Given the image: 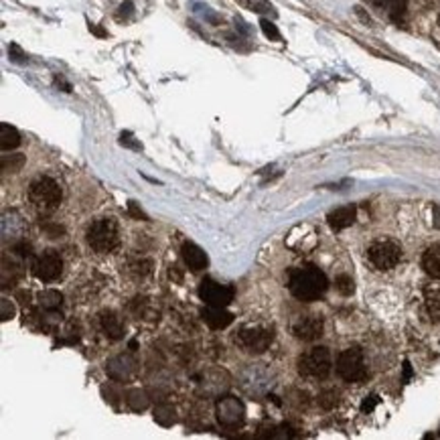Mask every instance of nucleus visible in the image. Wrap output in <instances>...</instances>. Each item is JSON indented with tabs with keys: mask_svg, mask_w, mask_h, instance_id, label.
<instances>
[{
	"mask_svg": "<svg viewBox=\"0 0 440 440\" xmlns=\"http://www.w3.org/2000/svg\"><path fill=\"white\" fill-rule=\"evenodd\" d=\"M61 292H57V290H45V292H41L39 295V302H41V306L43 309H49V311H53L57 309L59 304H61Z\"/></svg>",
	"mask_w": 440,
	"mask_h": 440,
	"instance_id": "nucleus-20",
	"label": "nucleus"
},
{
	"mask_svg": "<svg viewBox=\"0 0 440 440\" xmlns=\"http://www.w3.org/2000/svg\"><path fill=\"white\" fill-rule=\"evenodd\" d=\"M181 252H183V260H185V264L189 266L193 272H199V270L207 268V264H209L207 254H205L201 247L197 246V244H193V242H185Z\"/></svg>",
	"mask_w": 440,
	"mask_h": 440,
	"instance_id": "nucleus-13",
	"label": "nucleus"
},
{
	"mask_svg": "<svg viewBox=\"0 0 440 440\" xmlns=\"http://www.w3.org/2000/svg\"><path fill=\"white\" fill-rule=\"evenodd\" d=\"M86 240H88V246L96 254H110L120 244L118 224L110 217H100V219L89 224L88 231H86Z\"/></svg>",
	"mask_w": 440,
	"mask_h": 440,
	"instance_id": "nucleus-3",
	"label": "nucleus"
},
{
	"mask_svg": "<svg viewBox=\"0 0 440 440\" xmlns=\"http://www.w3.org/2000/svg\"><path fill=\"white\" fill-rule=\"evenodd\" d=\"M120 142L126 144V146H130V148H134V150H141L142 148V144L134 142V138H132V134H130V132H124L122 136H120Z\"/></svg>",
	"mask_w": 440,
	"mask_h": 440,
	"instance_id": "nucleus-31",
	"label": "nucleus"
},
{
	"mask_svg": "<svg viewBox=\"0 0 440 440\" xmlns=\"http://www.w3.org/2000/svg\"><path fill=\"white\" fill-rule=\"evenodd\" d=\"M323 329H325L323 318L317 317V315H306V317H300L299 321L295 323L292 333H295V337L300 339V341L311 343V341H317L318 337L323 335Z\"/></svg>",
	"mask_w": 440,
	"mask_h": 440,
	"instance_id": "nucleus-10",
	"label": "nucleus"
},
{
	"mask_svg": "<svg viewBox=\"0 0 440 440\" xmlns=\"http://www.w3.org/2000/svg\"><path fill=\"white\" fill-rule=\"evenodd\" d=\"M331 351L327 347H313L299 357V373L302 377L323 380L331 371Z\"/></svg>",
	"mask_w": 440,
	"mask_h": 440,
	"instance_id": "nucleus-5",
	"label": "nucleus"
},
{
	"mask_svg": "<svg viewBox=\"0 0 440 440\" xmlns=\"http://www.w3.org/2000/svg\"><path fill=\"white\" fill-rule=\"evenodd\" d=\"M33 274L41 282H55L63 274V260L55 250H45L33 262Z\"/></svg>",
	"mask_w": 440,
	"mask_h": 440,
	"instance_id": "nucleus-8",
	"label": "nucleus"
},
{
	"mask_svg": "<svg viewBox=\"0 0 440 440\" xmlns=\"http://www.w3.org/2000/svg\"><path fill=\"white\" fill-rule=\"evenodd\" d=\"M242 6H246L247 11H254V13H270L272 11V6H270V2H266V0H238Z\"/></svg>",
	"mask_w": 440,
	"mask_h": 440,
	"instance_id": "nucleus-23",
	"label": "nucleus"
},
{
	"mask_svg": "<svg viewBox=\"0 0 440 440\" xmlns=\"http://www.w3.org/2000/svg\"><path fill=\"white\" fill-rule=\"evenodd\" d=\"M260 27H262V31H264V35L268 37V39H272V41H280V33H278V29H276V25H274V22H270V20L262 18Z\"/></svg>",
	"mask_w": 440,
	"mask_h": 440,
	"instance_id": "nucleus-25",
	"label": "nucleus"
},
{
	"mask_svg": "<svg viewBox=\"0 0 440 440\" xmlns=\"http://www.w3.org/2000/svg\"><path fill=\"white\" fill-rule=\"evenodd\" d=\"M337 373L347 384H361L368 380V365L365 357L359 347H349L337 359Z\"/></svg>",
	"mask_w": 440,
	"mask_h": 440,
	"instance_id": "nucleus-4",
	"label": "nucleus"
},
{
	"mask_svg": "<svg viewBox=\"0 0 440 440\" xmlns=\"http://www.w3.org/2000/svg\"><path fill=\"white\" fill-rule=\"evenodd\" d=\"M377 8L386 11L394 20H400L406 13V0H371Z\"/></svg>",
	"mask_w": 440,
	"mask_h": 440,
	"instance_id": "nucleus-19",
	"label": "nucleus"
},
{
	"mask_svg": "<svg viewBox=\"0 0 440 440\" xmlns=\"http://www.w3.org/2000/svg\"><path fill=\"white\" fill-rule=\"evenodd\" d=\"M439 22H440V18H439Z\"/></svg>",
	"mask_w": 440,
	"mask_h": 440,
	"instance_id": "nucleus-36",
	"label": "nucleus"
},
{
	"mask_svg": "<svg viewBox=\"0 0 440 440\" xmlns=\"http://www.w3.org/2000/svg\"><path fill=\"white\" fill-rule=\"evenodd\" d=\"M25 164V157L22 155H4L2 157V171H11V173H17L20 171V167Z\"/></svg>",
	"mask_w": 440,
	"mask_h": 440,
	"instance_id": "nucleus-21",
	"label": "nucleus"
},
{
	"mask_svg": "<svg viewBox=\"0 0 440 440\" xmlns=\"http://www.w3.org/2000/svg\"><path fill=\"white\" fill-rule=\"evenodd\" d=\"M100 325H102V331L106 333L108 339L118 341V339H122L124 337L122 318L118 317L114 311H104V313L100 315Z\"/></svg>",
	"mask_w": 440,
	"mask_h": 440,
	"instance_id": "nucleus-14",
	"label": "nucleus"
},
{
	"mask_svg": "<svg viewBox=\"0 0 440 440\" xmlns=\"http://www.w3.org/2000/svg\"><path fill=\"white\" fill-rule=\"evenodd\" d=\"M377 402H380V398H377V396H370V398H368V400L363 402V406H361V410H363V412H371V410H373V408L377 406Z\"/></svg>",
	"mask_w": 440,
	"mask_h": 440,
	"instance_id": "nucleus-33",
	"label": "nucleus"
},
{
	"mask_svg": "<svg viewBox=\"0 0 440 440\" xmlns=\"http://www.w3.org/2000/svg\"><path fill=\"white\" fill-rule=\"evenodd\" d=\"M128 406L132 408V410H144L146 406H148V400H146V396L142 394V392H130V396H128Z\"/></svg>",
	"mask_w": 440,
	"mask_h": 440,
	"instance_id": "nucleus-24",
	"label": "nucleus"
},
{
	"mask_svg": "<svg viewBox=\"0 0 440 440\" xmlns=\"http://www.w3.org/2000/svg\"><path fill=\"white\" fill-rule=\"evenodd\" d=\"M128 212H130V215H132V217H136V219H144V221H148V215L142 212L141 207H138L134 201H130V203H128Z\"/></svg>",
	"mask_w": 440,
	"mask_h": 440,
	"instance_id": "nucleus-29",
	"label": "nucleus"
},
{
	"mask_svg": "<svg viewBox=\"0 0 440 440\" xmlns=\"http://www.w3.org/2000/svg\"><path fill=\"white\" fill-rule=\"evenodd\" d=\"M368 258L377 270H392L402 260V247L394 240H377L368 250Z\"/></svg>",
	"mask_w": 440,
	"mask_h": 440,
	"instance_id": "nucleus-6",
	"label": "nucleus"
},
{
	"mask_svg": "<svg viewBox=\"0 0 440 440\" xmlns=\"http://www.w3.org/2000/svg\"><path fill=\"white\" fill-rule=\"evenodd\" d=\"M318 404L323 408H333L337 404V392L335 389H329V392H323L321 398H318Z\"/></svg>",
	"mask_w": 440,
	"mask_h": 440,
	"instance_id": "nucleus-27",
	"label": "nucleus"
},
{
	"mask_svg": "<svg viewBox=\"0 0 440 440\" xmlns=\"http://www.w3.org/2000/svg\"><path fill=\"white\" fill-rule=\"evenodd\" d=\"M355 217H357V209H355V205L339 207V209H335L333 213H329V226H331L335 231H341V229L353 226Z\"/></svg>",
	"mask_w": 440,
	"mask_h": 440,
	"instance_id": "nucleus-15",
	"label": "nucleus"
},
{
	"mask_svg": "<svg viewBox=\"0 0 440 440\" xmlns=\"http://www.w3.org/2000/svg\"><path fill=\"white\" fill-rule=\"evenodd\" d=\"M132 11H134V8H132V2H130V0H126L122 6H120V11H118V18L130 17V15H132Z\"/></svg>",
	"mask_w": 440,
	"mask_h": 440,
	"instance_id": "nucleus-32",
	"label": "nucleus"
},
{
	"mask_svg": "<svg viewBox=\"0 0 440 440\" xmlns=\"http://www.w3.org/2000/svg\"><path fill=\"white\" fill-rule=\"evenodd\" d=\"M55 84H57V88H63V91H71V86L67 82H63L61 77H55Z\"/></svg>",
	"mask_w": 440,
	"mask_h": 440,
	"instance_id": "nucleus-34",
	"label": "nucleus"
},
{
	"mask_svg": "<svg viewBox=\"0 0 440 440\" xmlns=\"http://www.w3.org/2000/svg\"><path fill=\"white\" fill-rule=\"evenodd\" d=\"M18 144H20V134H18L17 128L2 124L0 126V148L4 153H8V150H15Z\"/></svg>",
	"mask_w": 440,
	"mask_h": 440,
	"instance_id": "nucleus-18",
	"label": "nucleus"
},
{
	"mask_svg": "<svg viewBox=\"0 0 440 440\" xmlns=\"http://www.w3.org/2000/svg\"><path fill=\"white\" fill-rule=\"evenodd\" d=\"M150 266H153L150 260H136V262L130 264V270H132L136 276H146V274L150 272Z\"/></svg>",
	"mask_w": 440,
	"mask_h": 440,
	"instance_id": "nucleus-26",
	"label": "nucleus"
},
{
	"mask_svg": "<svg viewBox=\"0 0 440 440\" xmlns=\"http://www.w3.org/2000/svg\"><path fill=\"white\" fill-rule=\"evenodd\" d=\"M235 341L247 353H264L274 341V329L264 327V325H247L244 329H240Z\"/></svg>",
	"mask_w": 440,
	"mask_h": 440,
	"instance_id": "nucleus-7",
	"label": "nucleus"
},
{
	"mask_svg": "<svg viewBox=\"0 0 440 440\" xmlns=\"http://www.w3.org/2000/svg\"><path fill=\"white\" fill-rule=\"evenodd\" d=\"M61 197H63L61 187L53 176L39 175L29 185V199L37 212L43 213V215L53 213L61 203Z\"/></svg>",
	"mask_w": 440,
	"mask_h": 440,
	"instance_id": "nucleus-2",
	"label": "nucleus"
},
{
	"mask_svg": "<svg viewBox=\"0 0 440 440\" xmlns=\"http://www.w3.org/2000/svg\"><path fill=\"white\" fill-rule=\"evenodd\" d=\"M335 286H337V290H339L341 295H345V297L353 295V290H355L353 278L351 276H347V274H339L337 280H335Z\"/></svg>",
	"mask_w": 440,
	"mask_h": 440,
	"instance_id": "nucleus-22",
	"label": "nucleus"
},
{
	"mask_svg": "<svg viewBox=\"0 0 440 440\" xmlns=\"http://www.w3.org/2000/svg\"><path fill=\"white\" fill-rule=\"evenodd\" d=\"M199 299L209 306H228L233 300V288L229 284H219L212 278H205L199 284Z\"/></svg>",
	"mask_w": 440,
	"mask_h": 440,
	"instance_id": "nucleus-9",
	"label": "nucleus"
},
{
	"mask_svg": "<svg viewBox=\"0 0 440 440\" xmlns=\"http://www.w3.org/2000/svg\"><path fill=\"white\" fill-rule=\"evenodd\" d=\"M329 288V280L323 270L317 266H300L295 268L288 276V290L292 292L295 299L302 302H315Z\"/></svg>",
	"mask_w": 440,
	"mask_h": 440,
	"instance_id": "nucleus-1",
	"label": "nucleus"
},
{
	"mask_svg": "<svg viewBox=\"0 0 440 440\" xmlns=\"http://www.w3.org/2000/svg\"><path fill=\"white\" fill-rule=\"evenodd\" d=\"M15 315V306L13 302H8V299H2V321H8Z\"/></svg>",
	"mask_w": 440,
	"mask_h": 440,
	"instance_id": "nucleus-30",
	"label": "nucleus"
},
{
	"mask_svg": "<svg viewBox=\"0 0 440 440\" xmlns=\"http://www.w3.org/2000/svg\"><path fill=\"white\" fill-rule=\"evenodd\" d=\"M217 418L226 426H238L244 420V406L233 398H226L217 404Z\"/></svg>",
	"mask_w": 440,
	"mask_h": 440,
	"instance_id": "nucleus-11",
	"label": "nucleus"
},
{
	"mask_svg": "<svg viewBox=\"0 0 440 440\" xmlns=\"http://www.w3.org/2000/svg\"><path fill=\"white\" fill-rule=\"evenodd\" d=\"M424 304L430 321H440V284H428L424 288Z\"/></svg>",
	"mask_w": 440,
	"mask_h": 440,
	"instance_id": "nucleus-16",
	"label": "nucleus"
},
{
	"mask_svg": "<svg viewBox=\"0 0 440 440\" xmlns=\"http://www.w3.org/2000/svg\"><path fill=\"white\" fill-rule=\"evenodd\" d=\"M422 268H424V272H426L430 278L439 280L440 278V244H434V246H430L426 252H424Z\"/></svg>",
	"mask_w": 440,
	"mask_h": 440,
	"instance_id": "nucleus-17",
	"label": "nucleus"
},
{
	"mask_svg": "<svg viewBox=\"0 0 440 440\" xmlns=\"http://www.w3.org/2000/svg\"><path fill=\"white\" fill-rule=\"evenodd\" d=\"M8 55H11V59L17 61V63H25V61H27V55L20 51L18 45H11V47H8Z\"/></svg>",
	"mask_w": 440,
	"mask_h": 440,
	"instance_id": "nucleus-28",
	"label": "nucleus"
},
{
	"mask_svg": "<svg viewBox=\"0 0 440 440\" xmlns=\"http://www.w3.org/2000/svg\"><path fill=\"white\" fill-rule=\"evenodd\" d=\"M203 321L207 323V327H212L213 331H221V329H228L229 325L233 323V315L226 311V306H209L201 313Z\"/></svg>",
	"mask_w": 440,
	"mask_h": 440,
	"instance_id": "nucleus-12",
	"label": "nucleus"
},
{
	"mask_svg": "<svg viewBox=\"0 0 440 440\" xmlns=\"http://www.w3.org/2000/svg\"><path fill=\"white\" fill-rule=\"evenodd\" d=\"M434 224L440 228V207H434Z\"/></svg>",
	"mask_w": 440,
	"mask_h": 440,
	"instance_id": "nucleus-35",
	"label": "nucleus"
}]
</instances>
